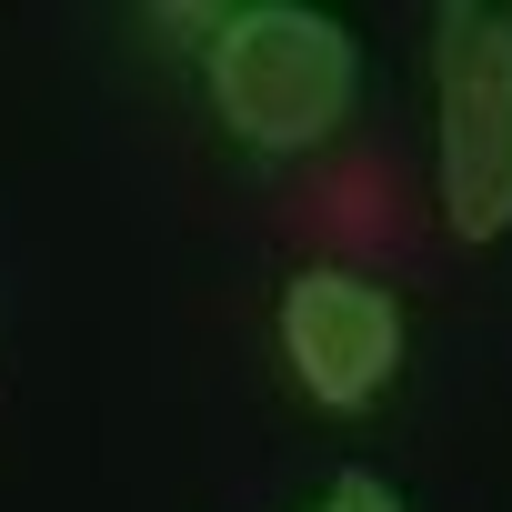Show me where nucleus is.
Here are the masks:
<instances>
[{"instance_id":"f03ea898","label":"nucleus","mask_w":512,"mask_h":512,"mask_svg":"<svg viewBox=\"0 0 512 512\" xmlns=\"http://www.w3.org/2000/svg\"><path fill=\"white\" fill-rule=\"evenodd\" d=\"M432 181L462 241L512 231V11L502 0L432 11Z\"/></svg>"},{"instance_id":"7ed1b4c3","label":"nucleus","mask_w":512,"mask_h":512,"mask_svg":"<svg viewBox=\"0 0 512 512\" xmlns=\"http://www.w3.org/2000/svg\"><path fill=\"white\" fill-rule=\"evenodd\" d=\"M282 362L322 412H362L402 372V302L362 272H302L282 292Z\"/></svg>"},{"instance_id":"20e7f679","label":"nucleus","mask_w":512,"mask_h":512,"mask_svg":"<svg viewBox=\"0 0 512 512\" xmlns=\"http://www.w3.org/2000/svg\"><path fill=\"white\" fill-rule=\"evenodd\" d=\"M322 502H332V512H402V492H392L382 472H362V462H352V472H332V492H322Z\"/></svg>"},{"instance_id":"39448f33","label":"nucleus","mask_w":512,"mask_h":512,"mask_svg":"<svg viewBox=\"0 0 512 512\" xmlns=\"http://www.w3.org/2000/svg\"><path fill=\"white\" fill-rule=\"evenodd\" d=\"M322 512H332V502H322Z\"/></svg>"},{"instance_id":"f257e3e1","label":"nucleus","mask_w":512,"mask_h":512,"mask_svg":"<svg viewBox=\"0 0 512 512\" xmlns=\"http://www.w3.org/2000/svg\"><path fill=\"white\" fill-rule=\"evenodd\" d=\"M362 91V51L332 11H302V0H251V11H221L211 31V111L231 121V141L251 151H312L352 121Z\"/></svg>"}]
</instances>
